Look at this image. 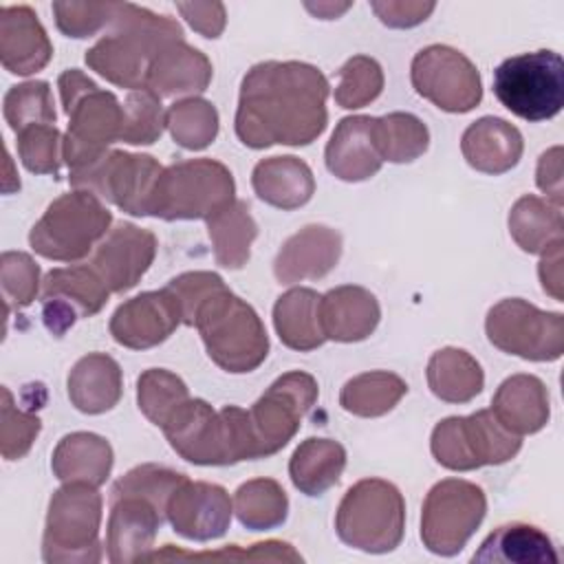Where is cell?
Listing matches in <instances>:
<instances>
[{"label":"cell","instance_id":"obj_1","mask_svg":"<svg viewBox=\"0 0 564 564\" xmlns=\"http://www.w3.org/2000/svg\"><path fill=\"white\" fill-rule=\"evenodd\" d=\"M328 79L306 62H260L240 84L236 134L253 150L308 145L328 123Z\"/></svg>","mask_w":564,"mask_h":564},{"label":"cell","instance_id":"obj_2","mask_svg":"<svg viewBox=\"0 0 564 564\" xmlns=\"http://www.w3.org/2000/svg\"><path fill=\"white\" fill-rule=\"evenodd\" d=\"M183 40V29L167 15L145 7L119 2L106 33L86 51V64L115 86L139 90L148 86L154 57L172 42Z\"/></svg>","mask_w":564,"mask_h":564},{"label":"cell","instance_id":"obj_3","mask_svg":"<svg viewBox=\"0 0 564 564\" xmlns=\"http://www.w3.org/2000/svg\"><path fill=\"white\" fill-rule=\"evenodd\" d=\"M172 449L194 465H236L256 460V441L247 410H214L203 399H187L161 427Z\"/></svg>","mask_w":564,"mask_h":564},{"label":"cell","instance_id":"obj_4","mask_svg":"<svg viewBox=\"0 0 564 564\" xmlns=\"http://www.w3.org/2000/svg\"><path fill=\"white\" fill-rule=\"evenodd\" d=\"M194 326L200 333L209 359L227 372H251L269 355V337L262 319L253 306L227 286L200 304Z\"/></svg>","mask_w":564,"mask_h":564},{"label":"cell","instance_id":"obj_5","mask_svg":"<svg viewBox=\"0 0 564 564\" xmlns=\"http://www.w3.org/2000/svg\"><path fill=\"white\" fill-rule=\"evenodd\" d=\"M403 529L405 500L388 480L364 478L339 500L335 531L352 549L364 553L394 551L403 540Z\"/></svg>","mask_w":564,"mask_h":564},{"label":"cell","instance_id":"obj_6","mask_svg":"<svg viewBox=\"0 0 564 564\" xmlns=\"http://www.w3.org/2000/svg\"><path fill=\"white\" fill-rule=\"evenodd\" d=\"M101 494L88 482H64L48 502L42 557L48 564H95L101 560Z\"/></svg>","mask_w":564,"mask_h":564},{"label":"cell","instance_id":"obj_7","mask_svg":"<svg viewBox=\"0 0 564 564\" xmlns=\"http://www.w3.org/2000/svg\"><path fill=\"white\" fill-rule=\"evenodd\" d=\"M112 214L88 189H73L55 198L33 225L29 242L35 253L57 262L86 258L110 231Z\"/></svg>","mask_w":564,"mask_h":564},{"label":"cell","instance_id":"obj_8","mask_svg":"<svg viewBox=\"0 0 564 564\" xmlns=\"http://www.w3.org/2000/svg\"><path fill=\"white\" fill-rule=\"evenodd\" d=\"M236 200L227 165L214 159H189L163 167L152 196V216L163 220H207Z\"/></svg>","mask_w":564,"mask_h":564},{"label":"cell","instance_id":"obj_9","mask_svg":"<svg viewBox=\"0 0 564 564\" xmlns=\"http://www.w3.org/2000/svg\"><path fill=\"white\" fill-rule=\"evenodd\" d=\"M494 95L520 119H553L564 106L562 57L549 48L507 57L494 70Z\"/></svg>","mask_w":564,"mask_h":564},{"label":"cell","instance_id":"obj_10","mask_svg":"<svg viewBox=\"0 0 564 564\" xmlns=\"http://www.w3.org/2000/svg\"><path fill=\"white\" fill-rule=\"evenodd\" d=\"M522 447V438L509 432L491 410L469 416H447L432 430L430 449L438 465L452 471H471L482 465H502Z\"/></svg>","mask_w":564,"mask_h":564},{"label":"cell","instance_id":"obj_11","mask_svg":"<svg viewBox=\"0 0 564 564\" xmlns=\"http://www.w3.org/2000/svg\"><path fill=\"white\" fill-rule=\"evenodd\" d=\"M487 513L485 491L463 478L436 482L421 509V540L434 555L460 553Z\"/></svg>","mask_w":564,"mask_h":564},{"label":"cell","instance_id":"obj_12","mask_svg":"<svg viewBox=\"0 0 564 564\" xmlns=\"http://www.w3.org/2000/svg\"><path fill=\"white\" fill-rule=\"evenodd\" d=\"M485 330L498 350L529 361H555L564 352V315L542 311L522 297L494 304Z\"/></svg>","mask_w":564,"mask_h":564},{"label":"cell","instance_id":"obj_13","mask_svg":"<svg viewBox=\"0 0 564 564\" xmlns=\"http://www.w3.org/2000/svg\"><path fill=\"white\" fill-rule=\"evenodd\" d=\"M163 165L150 154L110 150L93 165L70 172L75 189H88L132 216H152V196Z\"/></svg>","mask_w":564,"mask_h":564},{"label":"cell","instance_id":"obj_14","mask_svg":"<svg viewBox=\"0 0 564 564\" xmlns=\"http://www.w3.org/2000/svg\"><path fill=\"white\" fill-rule=\"evenodd\" d=\"M317 392L315 377L302 370L284 372L267 388L247 410L258 458L280 452L295 436L302 419L317 401Z\"/></svg>","mask_w":564,"mask_h":564},{"label":"cell","instance_id":"obj_15","mask_svg":"<svg viewBox=\"0 0 564 564\" xmlns=\"http://www.w3.org/2000/svg\"><path fill=\"white\" fill-rule=\"evenodd\" d=\"M414 90L445 112H469L482 99V82L474 62L445 44L421 48L410 66Z\"/></svg>","mask_w":564,"mask_h":564},{"label":"cell","instance_id":"obj_16","mask_svg":"<svg viewBox=\"0 0 564 564\" xmlns=\"http://www.w3.org/2000/svg\"><path fill=\"white\" fill-rule=\"evenodd\" d=\"M68 130L62 145V159L70 172H79L106 156L115 141H121L123 106L99 86L64 106Z\"/></svg>","mask_w":564,"mask_h":564},{"label":"cell","instance_id":"obj_17","mask_svg":"<svg viewBox=\"0 0 564 564\" xmlns=\"http://www.w3.org/2000/svg\"><path fill=\"white\" fill-rule=\"evenodd\" d=\"M108 297L110 289L90 262L51 269L42 282L44 324L53 335L62 337L77 317L99 313Z\"/></svg>","mask_w":564,"mask_h":564},{"label":"cell","instance_id":"obj_18","mask_svg":"<svg viewBox=\"0 0 564 564\" xmlns=\"http://www.w3.org/2000/svg\"><path fill=\"white\" fill-rule=\"evenodd\" d=\"M156 256V236L132 223H117L95 247L90 267L110 293H126L145 275Z\"/></svg>","mask_w":564,"mask_h":564},{"label":"cell","instance_id":"obj_19","mask_svg":"<svg viewBox=\"0 0 564 564\" xmlns=\"http://www.w3.org/2000/svg\"><path fill=\"white\" fill-rule=\"evenodd\" d=\"M178 324H183L181 306L163 286L161 291H145L123 302L112 313L108 328L119 346L145 350L163 344Z\"/></svg>","mask_w":564,"mask_h":564},{"label":"cell","instance_id":"obj_20","mask_svg":"<svg viewBox=\"0 0 564 564\" xmlns=\"http://www.w3.org/2000/svg\"><path fill=\"white\" fill-rule=\"evenodd\" d=\"M234 502L229 494L214 482L185 480L167 502V520L185 540L209 542L227 533Z\"/></svg>","mask_w":564,"mask_h":564},{"label":"cell","instance_id":"obj_21","mask_svg":"<svg viewBox=\"0 0 564 564\" xmlns=\"http://www.w3.org/2000/svg\"><path fill=\"white\" fill-rule=\"evenodd\" d=\"M167 516L137 494L110 496L106 553L112 564L143 562L152 553L156 531Z\"/></svg>","mask_w":564,"mask_h":564},{"label":"cell","instance_id":"obj_22","mask_svg":"<svg viewBox=\"0 0 564 564\" xmlns=\"http://www.w3.org/2000/svg\"><path fill=\"white\" fill-rule=\"evenodd\" d=\"M341 256V236L326 225H306L284 240L273 273L282 284L319 280L330 273Z\"/></svg>","mask_w":564,"mask_h":564},{"label":"cell","instance_id":"obj_23","mask_svg":"<svg viewBox=\"0 0 564 564\" xmlns=\"http://www.w3.org/2000/svg\"><path fill=\"white\" fill-rule=\"evenodd\" d=\"M324 161L328 172L341 181L357 183L372 178L383 165L375 141V117H344L326 143Z\"/></svg>","mask_w":564,"mask_h":564},{"label":"cell","instance_id":"obj_24","mask_svg":"<svg viewBox=\"0 0 564 564\" xmlns=\"http://www.w3.org/2000/svg\"><path fill=\"white\" fill-rule=\"evenodd\" d=\"M53 55L51 40L26 4L0 9V59L13 75L42 70Z\"/></svg>","mask_w":564,"mask_h":564},{"label":"cell","instance_id":"obj_25","mask_svg":"<svg viewBox=\"0 0 564 564\" xmlns=\"http://www.w3.org/2000/svg\"><path fill=\"white\" fill-rule=\"evenodd\" d=\"M381 319L377 297L357 284L335 286L319 297V322L326 339L361 341L370 337Z\"/></svg>","mask_w":564,"mask_h":564},{"label":"cell","instance_id":"obj_26","mask_svg":"<svg viewBox=\"0 0 564 564\" xmlns=\"http://www.w3.org/2000/svg\"><path fill=\"white\" fill-rule=\"evenodd\" d=\"M522 134L516 126L500 117H480L460 139L465 161L482 174H505L518 165L522 156Z\"/></svg>","mask_w":564,"mask_h":564},{"label":"cell","instance_id":"obj_27","mask_svg":"<svg viewBox=\"0 0 564 564\" xmlns=\"http://www.w3.org/2000/svg\"><path fill=\"white\" fill-rule=\"evenodd\" d=\"M491 412L509 432L535 434L551 416L549 390L535 375L507 377L491 399Z\"/></svg>","mask_w":564,"mask_h":564},{"label":"cell","instance_id":"obj_28","mask_svg":"<svg viewBox=\"0 0 564 564\" xmlns=\"http://www.w3.org/2000/svg\"><path fill=\"white\" fill-rule=\"evenodd\" d=\"M66 390L70 403L84 414H104L112 410L123 392L119 364L106 352L84 355L68 372Z\"/></svg>","mask_w":564,"mask_h":564},{"label":"cell","instance_id":"obj_29","mask_svg":"<svg viewBox=\"0 0 564 564\" xmlns=\"http://www.w3.org/2000/svg\"><path fill=\"white\" fill-rule=\"evenodd\" d=\"M214 68L205 53L189 46L185 40L167 44L152 62L148 86L159 97L194 95L207 90Z\"/></svg>","mask_w":564,"mask_h":564},{"label":"cell","instance_id":"obj_30","mask_svg":"<svg viewBox=\"0 0 564 564\" xmlns=\"http://www.w3.org/2000/svg\"><path fill=\"white\" fill-rule=\"evenodd\" d=\"M251 185L260 200L284 212L306 205L315 194L311 167L291 154L258 161L251 174Z\"/></svg>","mask_w":564,"mask_h":564},{"label":"cell","instance_id":"obj_31","mask_svg":"<svg viewBox=\"0 0 564 564\" xmlns=\"http://www.w3.org/2000/svg\"><path fill=\"white\" fill-rule=\"evenodd\" d=\"M471 562L494 564H557L551 538L535 524L509 522L494 529L474 553Z\"/></svg>","mask_w":564,"mask_h":564},{"label":"cell","instance_id":"obj_32","mask_svg":"<svg viewBox=\"0 0 564 564\" xmlns=\"http://www.w3.org/2000/svg\"><path fill=\"white\" fill-rule=\"evenodd\" d=\"M53 474L62 482L104 485L112 469L110 443L93 432L66 434L51 456Z\"/></svg>","mask_w":564,"mask_h":564},{"label":"cell","instance_id":"obj_33","mask_svg":"<svg viewBox=\"0 0 564 564\" xmlns=\"http://www.w3.org/2000/svg\"><path fill=\"white\" fill-rule=\"evenodd\" d=\"M319 293L295 286L282 293L273 306V326L280 341L293 350L308 352L326 341L319 322Z\"/></svg>","mask_w":564,"mask_h":564},{"label":"cell","instance_id":"obj_34","mask_svg":"<svg viewBox=\"0 0 564 564\" xmlns=\"http://www.w3.org/2000/svg\"><path fill=\"white\" fill-rule=\"evenodd\" d=\"M344 467L346 449L339 441L311 436L295 447L289 460V476L302 494L322 496L339 482Z\"/></svg>","mask_w":564,"mask_h":564},{"label":"cell","instance_id":"obj_35","mask_svg":"<svg viewBox=\"0 0 564 564\" xmlns=\"http://www.w3.org/2000/svg\"><path fill=\"white\" fill-rule=\"evenodd\" d=\"M427 386L432 394L447 403H467L480 394L485 375L480 364L463 348H441L427 361Z\"/></svg>","mask_w":564,"mask_h":564},{"label":"cell","instance_id":"obj_36","mask_svg":"<svg viewBox=\"0 0 564 564\" xmlns=\"http://www.w3.org/2000/svg\"><path fill=\"white\" fill-rule=\"evenodd\" d=\"M562 207L535 194L518 198L509 212V234L527 253H542L562 238Z\"/></svg>","mask_w":564,"mask_h":564},{"label":"cell","instance_id":"obj_37","mask_svg":"<svg viewBox=\"0 0 564 564\" xmlns=\"http://www.w3.org/2000/svg\"><path fill=\"white\" fill-rule=\"evenodd\" d=\"M207 234L214 247V258L223 269H242L249 262L251 245L258 236V225L249 214L245 200H234L212 218H207Z\"/></svg>","mask_w":564,"mask_h":564},{"label":"cell","instance_id":"obj_38","mask_svg":"<svg viewBox=\"0 0 564 564\" xmlns=\"http://www.w3.org/2000/svg\"><path fill=\"white\" fill-rule=\"evenodd\" d=\"M408 392V383L388 370H370L348 379L339 392V405L364 419L388 414Z\"/></svg>","mask_w":564,"mask_h":564},{"label":"cell","instance_id":"obj_39","mask_svg":"<svg viewBox=\"0 0 564 564\" xmlns=\"http://www.w3.org/2000/svg\"><path fill=\"white\" fill-rule=\"evenodd\" d=\"M234 511L242 527L251 531H267L286 520L289 498L278 480L253 478L236 489Z\"/></svg>","mask_w":564,"mask_h":564},{"label":"cell","instance_id":"obj_40","mask_svg":"<svg viewBox=\"0 0 564 564\" xmlns=\"http://www.w3.org/2000/svg\"><path fill=\"white\" fill-rule=\"evenodd\" d=\"M375 141L383 161L410 163L425 154L430 132L412 112H390L375 117Z\"/></svg>","mask_w":564,"mask_h":564},{"label":"cell","instance_id":"obj_41","mask_svg":"<svg viewBox=\"0 0 564 564\" xmlns=\"http://www.w3.org/2000/svg\"><path fill=\"white\" fill-rule=\"evenodd\" d=\"M172 139L185 150H205L218 134V110L200 97H185L165 110Z\"/></svg>","mask_w":564,"mask_h":564},{"label":"cell","instance_id":"obj_42","mask_svg":"<svg viewBox=\"0 0 564 564\" xmlns=\"http://www.w3.org/2000/svg\"><path fill=\"white\" fill-rule=\"evenodd\" d=\"M187 399L185 381L165 368H150L137 379L139 410L156 427H163Z\"/></svg>","mask_w":564,"mask_h":564},{"label":"cell","instance_id":"obj_43","mask_svg":"<svg viewBox=\"0 0 564 564\" xmlns=\"http://www.w3.org/2000/svg\"><path fill=\"white\" fill-rule=\"evenodd\" d=\"M381 90L383 70L379 62L368 55H355L337 70L335 104L346 110H357L372 104Z\"/></svg>","mask_w":564,"mask_h":564},{"label":"cell","instance_id":"obj_44","mask_svg":"<svg viewBox=\"0 0 564 564\" xmlns=\"http://www.w3.org/2000/svg\"><path fill=\"white\" fill-rule=\"evenodd\" d=\"M165 110L161 97L150 88L130 90L123 104L121 141L130 145H150L165 130Z\"/></svg>","mask_w":564,"mask_h":564},{"label":"cell","instance_id":"obj_45","mask_svg":"<svg viewBox=\"0 0 564 564\" xmlns=\"http://www.w3.org/2000/svg\"><path fill=\"white\" fill-rule=\"evenodd\" d=\"M163 560H229V562H302V555L282 540H267L256 542L249 549H238L231 544L223 551H205V553H189L178 551L172 544H165L163 551L148 553L143 562H163Z\"/></svg>","mask_w":564,"mask_h":564},{"label":"cell","instance_id":"obj_46","mask_svg":"<svg viewBox=\"0 0 564 564\" xmlns=\"http://www.w3.org/2000/svg\"><path fill=\"white\" fill-rule=\"evenodd\" d=\"M4 119L13 132L33 123H55L57 112L46 82H24L4 95Z\"/></svg>","mask_w":564,"mask_h":564},{"label":"cell","instance_id":"obj_47","mask_svg":"<svg viewBox=\"0 0 564 564\" xmlns=\"http://www.w3.org/2000/svg\"><path fill=\"white\" fill-rule=\"evenodd\" d=\"M187 480L185 474L174 471L170 467L163 465H154V463H145L139 465L134 469H130L126 476H121L115 485L110 496L117 494H137L148 498L150 502H154L165 516H167V502L172 498V494Z\"/></svg>","mask_w":564,"mask_h":564},{"label":"cell","instance_id":"obj_48","mask_svg":"<svg viewBox=\"0 0 564 564\" xmlns=\"http://www.w3.org/2000/svg\"><path fill=\"white\" fill-rule=\"evenodd\" d=\"M18 134V154L22 165L35 174H57L64 139L55 123H33Z\"/></svg>","mask_w":564,"mask_h":564},{"label":"cell","instance_id":"obj_49","mask_svg":"<svg viewBox=\"0 0 564 564\" xmlns=\"http://www.w3.org/2000/svg\"><path fill=\"white\" fill-rule=\"evenodd\" d=\"M42 430L37 414L20 410L13 401V394L2 386V405H0V452L7 460H18L26 456L33 441Z\"/></svg>","mask_w":564,"mask_h":564},{"label":"cell","instance_id":"obj_50","mask_svg":"<svg viewBox=\"0 0 564 564\" xmlns=\"http://www.w3.org/2000/svg\"><path fill=\"white\" fill-rule=\"evenodd\" d=\"M0 284L7 313L29 306L40 291V267L29 253L4 251L0 256Z\"/></svg>","mask_w":564,"mask_h":564},{"label":"cell","instance_id":"obj_51","mask_svg":"<svg viewBox=\"0 0 564 564\" xmlns=\"http://www.w3.org/2000/svg\"><path fill=\"white\" fill-rule=\"evenodd\" d=\"M119 2H55L53 13L57 29L68 37H93L108 26Z\"/></svg>","mask_w":564,"mask_h":564},{"label":"cell","instance_id":"obj_52","mask_svg":"<svg viewBox=\"0 0 564 564\" xmlns=\"http://www.w3.org/2000/svg\"><path fill=\"white\" fill-rule=\"evenodd\" d=\"M227 284L223 282V278L218 273L212 271H187L181 273L176 278H172L167 282V291L176 297L181 313H183V324L185 326H194V317L196 311L200 308V304L214 295L216 291L225 289Z\"/></svg>","mask_w":564,"mask_h":564},{"label":"cell","instance_id":"obj_53","mask_svg":"<svg viewBox=\"0 0 564 564\" xmlns=\"http://www.w3.org/2000/svg\"><path fill=\"white\" fill-rule=\"evenodd\" d=\"M377 18L392 26V29H410L427 20V15L434 11V2H410V0H399V2H372L370 4Z\"/></svg>","mask_w":564,"mask_h":564},{"label":"cell","instance_id":"obj_54","mask_svg":"<svg viewBox=\"0 0 564 564\" xmlns=\"http://www.w3.org/2000/svg\"><path fill=\"white\" fill-rule=\"evenodd\" d=\"M178 13L203 37H218L225 29V4L220 2H176Z\"/></svg>","mask_w":564,"mask_h":564},{"label":"cell","instance_id":"obj_55","mask_svg":"<svg viewBox=\"0 0 564 564\" xmlns=\"http://www.w3.org/2000/svg\"><path fill=\"white\" fill-rule=\"evenodd\" d=\"M535 183L553 205L562 207V148L560 145H553L540 156L538 170H535Z\"/></svg>","mask_w":564,"mask_h":564},{"label":"cell","instance_id":"obj_56","mask_svg":"<svg viewBox=\"0 0 564 564\" xmlns=\"http://www.w3.org/2000/svg\"><path fill=\"white\" fill-rule=\"evenodd\" d=\"M562 247H564V240H557L553 242L546 251H542V260H540V267H538V275H540V282H542V289L546 295H551L553 300L562 302L564 293H562V286H564V273H562Z\"/></svg>","mask_w":564,"mask_h":564},{"label":"cell","instance_id":"obj_57","mask_svg":"<svg viewBox=\"0 0 564 564\" xmlns=\"http://www.w3.org/2000/svg\"><path fill=\"white\" fill-rule=\"evenodd\" d=\"M350 4H306V9L308 11H313V13H317L319 18H324V20H330V18H337L339 13H344L346 9H348Z\"/></svg>","mask_w":564,"mask_h":564}]
</instances>
